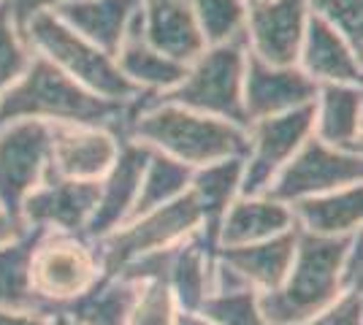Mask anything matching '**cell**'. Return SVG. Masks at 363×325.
Returning <instances> with one entry per match:
<instances>
[{"mask_svg": "<svg viewBox=\"0 0 363 325\" xmlns=\"http://www.w3.org/2000/svg\"><path fill=\"white\" fill-rule=\"evenodd\" d=\"M355 236L298 233L296 252L279 287L257 298L269 325H301L331 307L342 287V266Z\"/></svg>", "mask_w": 363, "mask_h": 325, "instance_id": "obj_1", "label": "cell"}, {"mask_svg": "<svg viewBox=\"0 0 363 325\" xmlns=\"http://www.w3.org/2000/svg\"><path fill=\"white\" fill-rule=\"evenodd\" d=\"M122 103L84 90L55 62L35 57L22 79L0 98V127L16 120H57L71 125L120 122Z\"/></svg>", "mask_w": 363, "mask_h": 325, "instance_id": "obj_2", "label": "cell"}, {"mask_svg": "<svg viewBox=\"0 0 363 325\" xmlns=\"http://www.w3.org/2000/svg\"><path fill=\"white\" fill-rule=\"evenodd\" d=\"M133 136L144 147H157L163 155L184 166H209L247 149V136L220 117H209L193 108L160 101L138 114Z\"/></svg>", "mask_w": 363, "mask_h": 325, "instance_id": "obj_3", "label": "cell"}, {"mask_svg": "<svg viewBox=\"0 0 363 325\" xmlns=\"http://www.w3.org/2000/svg\"><path fill=\"white\" fill-rule=\"evenodd\" d=\"M25 30L33 47L41 49L46 60L55 62L62 74L79 81L84 90L101 95L106 101H117V103H125L138 95V87L122 76L111 55L90 44L84 35L71 30L57 14L52 11L35 14L25 25Z\"/></svg>", "mask_w": 363, "mask_h": 325, "instance_id": "obj_4", "label": "cell"}, {"mask_svg": "<svg viewBox=\"0 0 363 325\" xmlns=\"http://www.w3.org/2000/svg\"><path fill=\"white\" fill-rule=\"evenodd\" d=\"M244 62L247 57L242 52V38L203 49L184 71V79L174 90H168L163 101L228 122H247L242 103Z\"/></svg>", "mask_w": 363, "mask_h": 325, "instance_id": "obj_5", "label": "cell"}, {"mask_svg": "<svg viewBox=\"0 0 363 325\" xmlns=\"http://www.w3.org/2000/svg\"><path fill=\"white\" fill-rule=\"evenodd\" d=\"M203 212L201 203L190 193H182L174 201L152 209L147 215H138L130 219L125 231H117L106 241V271L120 274V268L138 261L141 255H150L157 249H168L177 244L182 236L193 233L201 225Z\"/></svg>", "mask_w": 363, "mask_h": 325, "instance_id": "obj_6", "label": "cell"}, {"mask_svg": "<svg viewBox=\"0 0 363 325\" xmlns=\"http://www.w3.org/2000/svg\"><path fill=\"white\" fill-rule=\"evenodd\" d=\"M52 127L38 120H16L0 127V209L16 222L22 203L44 185Z\"/></svg>", "mask_w": 363, "mask_h": 325, "instance_id": "obj_7", "label": "cell"}, {"mask_svg": "<svg viewBox=\"0 0 363 325\" xmlns=\"http://www.w3.org/2000/svg\"><path fill=\"white\" fill-rule=\"evenodd\" d=\"M361 157L358 152L333 149L325 141H303L298 152L279 169L274 185H269V198L274 201H301L342 187L358 185Z\"/></svg>", "mask_w": 363, "mask_h": 325, "instance_id": "obj_8", "label": "cell"}, {"mask_svg": "<svg viewBox=\"0 0 363 325\" xmlns=\"http://www.w3.org/2000/svg\"><path fill=\"white\" fill-rule=\"evenodd\" d=\"M312 125H315L312 103L290 108L285 114L255 120L252 136H247L250 169L244 173V195H257L263 187H269L279 169L298 152V147L306 141Z\"/></svg>", "mask_w": 363, "mask_h": 325, "instance_id": "obj_9", "label": "cell"}, {"mask_svg": "<svg viewBox=\"0 0 363 325\" xmlns=\"http://www.w3.org/2000/svg\"><path fill=\"white\" fill-rule=\"evenodd\" d=\"M28 279L38 301H76L98 279V266L82 241L57 236L33 249Z\"/></svg>", "mask_w": 363, "mask_h": 325, "instance_id": "obj_10", "label": "cell"}, {"mask_svg": "<svg viewBox=\"0 0 363 325\" xmlns=\"http://www.w3.org/2000/svg\"><path fill=\"white\" fill-rule=\"evenodd\" d=\"M120 155L114 136L95 125H57L52 127L49 171L44 179L98 182Z\"/></svg>", "mask_w": 363, "mask_h": 325, "instance_id": "obj_11", "label": "cell"}, {"mask_svg": "<svg viewBox=\"0 0 363 325\" xmlns=\"http://www.w3.org/2000/svg\"><path fill=\"white\" fill-rule=\"evenodd\" d=\"M318 95L315 79H309L301 68L293 65H269L255 55L244 62L242 103L244 117L263 120L274 114H285L290 108L312 103Z\"/></svg>", "mask_w": 363, "mask_h": 325, "instance_id": "obj_12", "label": "cell"}, {"mask_svg": "<svg viewBox=\"0 0 363 325\" xmlns=\"http://www.w3.org/2000/svg\"><path fill=\"white\" fill-rule=\"evenodd\" d=\"M244 22L257 60L269 65H293L298 60L306 28V0L250 3V16Z\"/></svg>", "mask_w": 363, "mask_h": 325, "instance_id": "obj_13", "label": "cell"}, {"mask_svg": "<svg viewBox=\"0 0 363 325\" xmlns=\"http://www.w3.org/2000/svg\"><path fill=\"white\" fill-rule=\"evenodd\" d=\"M138 33L155 52L182 65L193 62L206 47L187 0H144L138 6Z\"/></svg>", "mask_w": 363, "mask_h": 325, "instance_id": "obj_14", "label": "cell"}, {"mask_svg": "<svg viewBox=\"0 0 363 325\" xmlns=\"http://www.w3.org/2000/svg\"><path fill=\"white\" fill-rule=\"evenodd\" d=\"M150 152L152 147H144V144H128L120 149L114 166L108 169L106 185H101L95 212L84 222L90 236H106L120 225L122 219H128L138 195V185H141Z\"/></svg>", "mask_w": 363, "mask_h": 325, "instance_id": "obj_15", "label": "cell"}, {"mask_svg": "<svg viewBox=\"0 0 363 325\" xmlns=\"http://www.w3.org/2000/svg\"><path fill=\"white\" fill-rule=\"evenodd\" d=\"M101 195L98 182H79V179H46L44 187H35L25 198L22 209L35 228L57 225L62 231L82 228Z\"/></svg>", "mask_w": 363, "mask_h": 325, "instance_id": "obj_16", "label": "cell"}, {"mask_svg": "<svg viewBox=\"0 0 363 325\" xmlns=\"http://www.w3.org/2000/svg\"><path fill=\"white\" fill-rule=\"evenodd\" d=\"M298 57L309 79H323L328 84H355L361 79L358 52L315 14L306 19Z\"/></svg>", "mask_w": 363, "mask_h": 325, "instance_id": "obj_17", "label": "cell"}, {"mask_svg": "<svg viewBox=\"0 0 363 325\" xmlns=\"http://www.w3.org/2000/svg\"><path fill=\"white\" fill-rule=\"evenodd\" d=\"M141 3L144 0H65L55 14L106 55H117Z\"/></svg>", "mask_w": 363, "mask_h": 325, "instance_id": "obj_18", "label": "cell"}, {"mask_svg": "<svg viewBox=\"0 0 363 325\" xmlns=\"http://www.w3.org/2000/svg\"><path fill=\"white\" fill-rule=\"evenodd\" d=\"M296 231H285L279 236H272L266 241L255 244H242V247H225L223 252V263L239 274V277L252 287L260 290H274L282 285V279L288 274L293 263V252H296Z\"/></svg>", "mask_w": 363, "mask_h": 325, "instance_id": "obj_19", "label": "cell"}, {"mask_svg": "<svg viewBox=\"0 0 363 325\" xmlns=\"http://www.w3.org/2000/svg\"><path fill=\"white\" fill-rule=\"evenodd\" d=\"M117 68L122 71V76L128 79L130 84L150 87V90H174L184 79L187 65L171 60L166 55L155 52V49L141 38L138 33V11L133 14L128 33L122 38L120 49H117Z\"/></svg>", "mask_w": 363, "mask_h": 325, "instance_id": "obj_20", "label": "cell"}, {"mask_svg": "<svg viewBox=\"0 0 363 325\" xmlns=\"http://www.w3.org/2000/svg\"><path fill=\"white\" fill-rule=\"evenodd\" d=\"M293 219H296L293 212L285 209L282 201L247 195L244 201H236L230 206L225 222H223L220 239H223L225 247L255 244V241H266L272 236L290 231Z\"/></svg>", "mask_w": 363, "mask_h": 325, "instance_id": "obj_21", "label": "cell"}, {"mask_svg": "<svg viewBox=\"0 0 363 325\" xmlns=\"http://www.w3.org/2000/svg\"><path fill=\"white\" fill-rule=\"evenodd\" d=\"M320 141L333 149L358 152L361 139V90L355 84H325L323 101L315 111Z\"/></svg>", "mask_w": 363, "mask_h": 325, "instance_id": "obj_22", "label": "cell"}, {"mask_svg": "<svg viewBox=\"0 0 363 325\" xmlns=\"http://www.w3.org/2000/svg\"><path fill=\"white\" fill-rule=\"evenodd\" d=\"M293 217L303 222L306 233L315 236H352L361 222V187L350 185L333 193L296 201Z\"/></svg>", "mask_w": 363, "mask_h": 325, "instance_id": "obj_23", "label": "cell"}, {"mask_svg": "<svg viewBox=\"0 0 363 325\" xmlns=\"http://www.w3.org/2000/svg\"><path fill=\"white\" fill-rule=\"evenodd\" d=\"M136 298L133 279H95L90 290L76 298L68 314H74L79 325H128Z\"/></svg>", "mask_w": 363, "mask_h": 325, "instance_id": "obj_24", "label": "cell"}, {"mask_svg": "<svg viewBox=\"0 0 363 325\" xmlns=\"http://www.w3.org/2000/svg\"><path fill=\"white\" fill-rule=\"evenodd\" d=\"M46 228H38L35 236H22L16 241H3L0 244V307L3 309L19 312H38V298L30 290V255L35 249V239ZM44 314V312H41Z\"/></svg>", "mask_w": 363, "mask_h": 325, "instance_id": "obj_25", "label": "cell"}, {"mask_svg": "<svg viewBox=\"0 0 363 325\" xmlns=\"http://www.w3.org/2000/svg\"><path fill=\"white\" fill-rule=\"evenodd\" d=\"M190 176H193L190 166H184V163L163 155V152H150L147 169H144L141 185H138V195L136 201H133V209H130L128 219H133L138 215H147L152 209L174 201L177 195L184 193Z\"/></svg>", "mask_w": 363, "mask_h": 325, "instance_id": "obj_26", "label": "cell"}, {"mask_svg": "<svg viewBox=\"0 0 363 325\" xmlns=\"http://www.w3.org/2000/svg\"><path fill=\"white\" fill-rule=\"evenodd\" d=\"M242 160L225 157L209 163L203 171H198L193 179V195L201 203L203 219H214L228 209V201L233 198L236 187L242 185Z\"/></svg>", "mask_w": 363, "mask_h": 325, "instance_id": "obj_27", "label": "cell"}, {"mask_svg": "<svg viewBox=\"0 0 363 325\" xmlns=\"http://www.w3.org/2000/svg\"><path fill=\"white\" fill-rule=\"evenodd\" d=\"M171 285L184 312L201 309L206 301V249L198 241H187L171 255Z\"/></svg>", "mask_w": 363, "mask_h": 325, "instance_id": "obj_28", "label": "cell"}, {"mask_svg": "<svg viewBox=\"0 0 363 325\" xmlns=\"http://www.w3.org/2000/svg\"><path fill=\"white\" fill-rule=\"evenodd\" d=\"M196 22L201 28V35L206 44H228L242 38L247 6L244 0H187Z\"/></svg>", "mask_w": 363, "mask_h": 325, "instance_id": "obj_29", "label": "cell"}, {"mask_svg": "<svg viewBox=\"0 0 363 325\" xmlns=\"http://www.w3.org/2000/svg\"><path fill=\"white\" fill-rule=\"evenodd\" d=\"M201 312L206 320L217 325H269L257 309V295L252 293V287H236L225 293L206 295Z\"/></svg>", "mask_w": 363, "mask_h": 325, "instance_id": "obj_30", "label": "cell"}, {"mask_svg": "<svg viewBox=\"0 0 363 325\" xmlns=\"http://www.w3.org/2000/svg\"><path fill=\"white\" fill-rule=\"evenodd\" d=\"M315 16L328 22L361 55V0H309Z\"/></svg>", "mask_w": 363, "mask_h": 325, "instance_id": "obj_31", "label": "cell"}, {"mask_svg": "<svg viewBox=\"0 0 363 325\" xmlns=\"http://www.w3.org/2000/svg\"><path fill=\"white\" fill-rule=\"evenodd\" d=\"M128 325H174V304L166 282L155 279L144 293H138Z\"/></svg>", "mask_w": 363, "mask_h": 325, "instance_id": "obj_32", "label": "cell"}, {"mask_svg": "<svg viewBox=\"0 0 363 325\" xmlns=\"http://www.w3.org/2000/svg\"><path fill=\"white\" fill-rule=\"evenodd\" d=\"M25 68H28V52L19 44L9 8L0 0V93L9 84H14L25 74Z\"/></svg>", "mask_w": 363, "mask_h": 325, "instance_id": "obj_33", "label": "cell"}, {"mask_svg": "<svg viewBox=\"0 0 363 325\" xmlns=\"http://www.w3.org/2000/svg\"><path fill=\"white\" fill-rule=\"evenodd\" d=\"M301 325H361V293L347 290L345 298L333 301L331 307H325Z\"/></svg>", "mask_w": 363, "mask_h": 325, "instance_id": "obj_34", "label": "cell"}, {"mask_svg": "<svg viewBox=\"0 0 363 325\" xmlns=\"http://www.w3.org/2000/svg\"><path fill=\"white\" fill-rule=\"evenodd\" d=\"M3 3H6V8H9L11 22L25 30V25L30 22L33 16L44 14V11H55L65 0H3Z\"/></svg>", "mask_w": 363, "mask_h": 325, "instance_id": "obj_35", "label": "cell"}, {"mask_svg": "<svg viewBox=\"0 0 363 325\" xmlns=\"http://www.w3.org/2000/svg\"><path fill=\"white\" fill-rule=\"evenodd\" d=\"M0 325H46L41 312H19L0 307Z\"/></svg>", "mask_w": 363, "mask_h": 325, "instance_id": "obj_36", "label": "cell"}, {"mask_svg": "<svg viewBox=\"0 0 363 325\" xmlns=\"http://www.w3.org/2000/svg\"><path fill=\"white\" fill-rule=\"evenodd\" d=\"M174 325H217V323L206 320L203 314H196V312H182L179 317L174 320Z\"/></svg>", "mask_w": 363, "mask_h": 325, "instance_id": "obj_37", "label": "cell"}, {"mask_svg": "<svg viewBox=\"0 0 363 325\" xmlns=\"http://www.w3.org/2000/svg\"><path fill=\"white\" fill-rule=\"evenodd\" d=\"M14 231H16L14 219H11V217L0 209V244H3V241H9V239L14 236Z\"/></svg>", "mask_w": 363, "mask_h": 325, "instance_id": "obj_38", "label": "cell"}, {"mask_svg": "<svg viewBox=\"0 0 363 325\" xmlns=\"http://www.w3.org/2000/svg\"><path fill=\"white\" fill-rule=\"evenodd\" d=\"M55 325H79V323L71 320V317H65V314H57V317H55Z\"/></svg>", "mask_w": 363, "mask_h": 325, "instance_id": "obj_39", "label": "cell"}, {"mask_svg": "<svg viewBox=\"0 0 363 325\" xmlns=\"http://www.w3.org/2000/svg\"><path fill=\"white\" fill-rule=\"evenodd\" d=\"M244 3H247V0H244ZM250 3H266V0H250Z\"/></svg>", "mask_w": 363, "mask_h": 325, "instance_id": "obj_40", "label": "cell"}]
</instances>
